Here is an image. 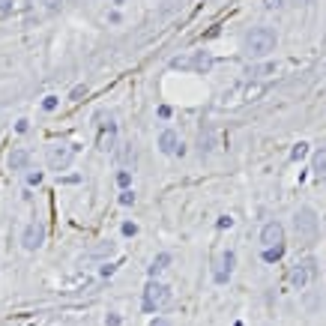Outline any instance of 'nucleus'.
Here are the masks:
<instances>
[{"mask_svg": "<svg viewBox=\"0 0 326 326\" xmlns=\"http://www.w3.org/2000/svg\"><path fill=\"white\" fill-rule=\"evenodd\" d=\"M275 42H278V36H275L272 27H255L252 33H246V39H242V54L252 57V60L269 57L275 51Z\"/></svg>", "mask_w": 326, "mask_h": 326, "instance_id": "f257e3e1", "label": "nucleus"}, {"mask_svg": "<svg viewBox=\"0 0 326 326\" xmlns=\"http://www.w3.org/2000/svg\"><path fill=\"white\" fill-rule=\"evenodd\" d=\"M141 305H144V311H147V314L162 311L165 305H171V288L162 284V281H156V278H150V281H147V288H144V299H141Z\"/></svg>", "mask_w": 326, "mask_h": 326, "instance_id": "f03ea898", "label": "nucleus"}, {"mask_svg": "<svg viewBox=\"0 0 326 326\" xmlns=\"http://www.w3.org/2000/svg\"><path fill=\"white\" fill-rule=\"evenodd\" d=\"M296 233L302 236V239H308V242H314L317 239V230H320V222H317V213L311 210V207H299L296 210Z\"/></svg>", "mask_w": 326, "mask_h": 326, "instance_id": "7ed1b4c3", "label": "nucleus"}, {"mask_svg": "<svg viewBox=\"0 0 326 326\" xmlns=\"http://www.w3.org/2000/svg\"><path fill=\"white\" fill-rule=\"evenodd\" d=\"M75 153H78V147H72V144H51L48 153H45L48 168L51 171H66L72 165V159H75Z\"/></svg>", "mask_w": 326, "mask_h": 326, "instance_id": "20e7f679", "label": "nucleus"}, {"mask_svg": "<svg viewBox=\"0 0 326 326\" xmlns=\"http://www.w3.org/2000/svg\"><path fill=\"white\" fill-rule=\"evenodd\" d=\"M311 278H317V261L314 258H308V261L296 263L294 269H291V275H288V281H291V288H296V291H302Z\"/></svg>", "mask_w": 326, "mask_h": 326, "instance_id": "39448f33", "label": "nucleus"}, {"mask_svg": "<svg viewBox=\"0 0 326 326\" xmlns=\"http://www.w3.org/2000/svg\"><path fill=\"white\" fill-rule=\"evenodd\" d=\"M233 266H236V252H222L216 261H213V281L216 284H228L230 275H233Z\"/></svg>", "mask_w": 326, "mask_h": 326, "instance_id": "423d86ee", "label": "nucleus"}, {"mask_svg": "<svg viewBox=\"0 0 326 326\" xmlns=\"http://www.w3.org/2000/svg\"><path fill=\"white\" fill-rule=\"evenodd\" d=\"M42 242H45V225L42 222H30L24 228V233H21V246L27 252H36V249H42Z\"/></svg>", "mask_w": 326, "mask_h": 326, "instance_id": "0eeeda50", "label": "nucleus"}, {"mask_svg": "<svg viewBox=\"0 0 326 326\" xmlns=\"http://www.w3.org/2000/svg\"><path fill=\"white\" fill-rule=\"evenodd\" d=\"M261 242L263 249H272V246H284V228H281V222H266L261 230Z\"/></svg>", "mask_w": 326, "mask_h": 326, "instance_id": "6e6552de", "label": "nucleus"}, {"mask_svg": "<svg viewBox=\"0 0 326 326\" xmlns=\"http://www.w3.org/2000/svg\"><path fill=\"white\" fill-rule=\"evenodd\" d=\"M159 150H162L165 156H183L186 150H183V144H180V135L174 129H165L159 135Z\"/></svg>", "mask_w": 326, "mask_h": 326, "instance_id": "1a4fd4ad", "label": "nucleus"}, {"mask_svg": "<svg viewBox=\"0 0 326 326\" xmlns=\"http://www.w3.org/2000/svg\"><path fill=\"white\" fill-rule=\"evenodd\" d=\"M27 165H30V150L15 147V150L9 153V168H12V171H24Z\"/></svg>", "mask_w": 326, "mask_h": 326, "instance_id": "9d476101", "label": "nucleus"}, {"mask_svg": "<svg viewBox=\"0 0 326 326\" xmlns=\"http://www.w3.org/2000/svg\"><path fill=\"white\" fill-rule=\"evenodd\" d=\"M114 144H117V126H108V129L99 132V150L102 153H111Z\"/></svg>", "mask_w": 326, "mask_h": 326, "instance_id": "9b49d317", "label": "nucleus"}, {"mask_svg": "<svg viewBox=\"0 0 326 326\" xmlns=\"http://www.w3.org/2000/svg\"><path fill=\"white\" fill-rule=\"evenodd\" d=\"M171 261H174V258H171V255H168V252H159V255H156V258H153V263H150V266H147V272H150V278H156V275H159V272H165V269H168V266H171Z\"/></svg>", "mask_w": 326, "mask_h": 326, "instance_id": "f8f14e48", "label": "nucleus"}, {"mask_svg": "<svg viewBox=\"0 0 326 326\" xmlns=\"http://www.w3.org/2000/svg\"><path fill=\"white\" fill-rule=\"evenodd\" d=\"M210 66H213V57H210V51H195V57H189V69L207 72Z\"/></svg>", "mask_w": 326, "mask_h": 326, "instance_id": "ddd939ff", "label": "nucleus"}, {"mask_svg": "<svg viewBox=\"0 0 326 326\" xmlns=\"http://www.w3.org/2000/svg\"><path fill=\"white\" fill-rule=\"evenodd\" d=\"M311 171H314L317 177H326V144L317 147V153L311 156Z\"/></svg>", "mask_w": 326, "mask_h": 326, "instance_id": "4468645a", "label": "nucleus"}, {"mask_svg": "<svg viewBox=\"0 0 326 326\" xmlns=\"http://www.w3.org/2000/svg\"><path fill=\"white\" fill-rule=\"evenodd\" d=\"M114 255V242H99L87 252V258H111Z\"/></svg>", "mask_w": 326, "mask_h": 326, "instance_id": "2eb2a0df", "label": "nucleus"}, {"mask_svg": "<svg viewBox=\"0 0 326 326\" xmlns=\"http://www.w3.org/2000/svg\"><path fill=\"white\" fill-rule=\"evenodd\" d=\"M272 72H275V66H272V63H263V66H252L246 75H249V78H266V75H272Z\"/></svg>", "mask_w": 326, "mask_h": 326, "instance_id": "dca6fc26", "label": "nucleus"}, {"mask_svg": "<svg viewBox=\"0 0 326 326\" xmlns=\"http://www.w3.org/2000/svg\"><path fill=\"white\" fill-rule=\"evenodd\" d=\"M284 258V246H272V249H263V261L266 263H275Z\"/></svg>", "mask_w": 326, "mask_h": 326, "instance_id": "f3484780", "label": "nucleus"}, {"mask_svg": "<svg viewBox=\"0 0 326 326\" xmlns=\"http://www.w3.org/2000/svg\"><path fill=\"white\" fill-rule=\"evenodd\" d=\"M305 153H308V144H302V141H299L294 150H291V159H294V162H299V159H305Z\"/></svg>", "mask_w": 326, "mask_h": 326, "instance_id": "a211bd4d", "label": "nucleus"}, {"mask_svg": "<svg viewBox=\"0 0 326 326\" xmlns=\"http://www.w3.org/2000/svg\"><path fill=\"white\" fill-rule=\"evenodd\" d=\"M57 105H60V99H57V96H45V99H42V111H48V114H51V111H57Z\"/></svg>", "mask_w": 326, "mask_h": 326, "instance_id": "6ab92c4d", "label": "nucleus"}, {"mask_svg": "<svg viewBox=\"0 0 326 326\" xmlns=\"http://www.w3.org/2000/svg\"><path fill=\"white\" fill-rule=\"evenodd\" d=\"M117 186H120V189H129L132 186V171H120V174H117Z\"/></svg>", "mask_w": 326, "mask_h": 326, "instance_id": "aec40b11", "label": "nucleus"}, {"mask_svg": "<svg viewBox=\"0 0 326 326\" xmlns=\"http://www.w3.org/2000/svg\"><path fill=\"white\" fill-rule=\"evenodd\" d=\"M120 159H123V165H135V150H132V144H126V150L120 153Z\"/></svg>", "mask_w": 326, "mask_h": 326, "instance_id": "412c9836", "label": "nucleus"}, {"mask_svg": "<svg viewBox=\"0 0 326 326\" xmlns=\"http://www.w3.org/2000/svg\"><path fill=\"white\" fill-rule=\"evenodd\" d=\"M120 203H123V207H132V203H135V192H132V189H123V192H120Z\"/></svg>", "mask_w": 326, "mask_h": 326, "instance_id": "4be33fe9", "label": "nucleus"}, {"mask_svg": "<svg viewBox=\"0 0 326 326\" xmlns=\"http://www.w3.org/2000/svg\"><path fill=\"white\" fill-rule=\"evenodd\" d=\"M81 96H87V87H84V84H78V87H72V93H69V99H72V102H78V99Z\"/></svg>", "mask_w": 326, "mask_h": 326, "instance_id": "5701e85b", "label": "nucleus"}, {"mask_svg": "<svg viewBox=\"0 0 326 326\" xmlns=\"http://www.w3.org/2000/svg\"><path fill=\"white\" fill-rule=\"evenodd\" d=\"M123 236H135V233H138V225H135V222H123Z\"/></svg>", "mask_w": 326, "mask_h": 326, "instance_id": "b1692460", "label": "nucleus"}, {"mask_svg": "<svg viewBox=\"0 0 326 326\" xmlns=\"http://www.w3.org/2000/svg\"><path fill=\"white\" fill-rule=\"evenodd\" d=\"M27 183H30V186H39V183H42V171H30V174H27Z\"/></svg>", "mask_w": 326, "mask_h": 326, "instance_id": "393cba45", "label": "nucleus"}, {"mask_svg": "<svg viewBox=\"0 0 326 326\" xmlns=\"http://www.w3.org/2000/svg\"><path fill=\"white\" fill-rule=\"evenodd\" d=\"M120 323H123V317H120V314H114V311L105 317V326H120Z\"/></svg>", "mask_w": 326, "mask_h": 326, "instance_id": "a878e982", "label": "nucleus"}, {"mask_svg": "<svg viewBox=\"0 0 326 326\" xmlns=\"http://www.w3.org/2000/svg\"><path fill=\"white\" fill-rule=\"evenodd\" d=\"M99 272H102V275L108 278V275H114V272H117V263H105V266H102Z\"/></svg>", "mask_w": 326, "mask_h": 326, "instance_id": "bb28decb", "label": "nucleus"}, {"mask_svg": "<svg viewBox=\"0 0 326 326\" xmlns=\"http://www.w3.org/2000/svg\"><path fill=\"white\" fill-rule=\"evenodd\" d=\"M150 326H171V320H168V317H159V314H156V317L150 320Z\"/></svg>", "mask_w": 326, "mask_h": 326, "instance_id": "cd10ccee", "label": "nucleus"}, {"mask_svg": "<svg viewBox=\"0 0 326 326\" xmlns=\"http://www.w3.org/2000/svg\"><path fill=\"white\" fill-rule=\"evenodd\" d=\"M12 6H15V0H0V12H12Z\"/></svg>", "mask_w": 326, "mask_h": 326, "instance_id": "c85d7f7f", "label": "nucleus"}, {"mask_svg": "<svg viewBox=\"0 0 326 326\" xmlns=\"http://www.w3.org/2000/svg\"><path fill=\"white\" fill-rule=\"evenodd\" d=\"M219 228H233V219H230V216H222V219H219Z\"/></svg>", "mask_w": 326, "mask_h": 326, "instance_id": "c756f323", "label": "nucleus"}, {"mask_svg": "<svg viewBox=\"0 0 326 326\" xmlns=\"http://www.w3.org/2000/svg\"><path fill=\"white\" fill-rule=\"evenodd\" d=\"M30 129V123H27V120H18V123H15V132H27Z\"/></svg>", "mask_w": 326, "mask_h": 326, "instance_id": "7c9ffc66", "label": "nucleus"}, {"mask_svg": "<svg viewBox=\"0 0 326 326\" xmlns=\"http://www.w3.org/2000/svg\"><path fill=\"white\" fill-rule=\"evenodd\" d=\"M159 117H162V120L171 117V108H168V105H159Z\"/></svg>", "mask_w": 326, "mask_h": 326, "instance_id": "2f4dec72", "label": "nucleus"}, {"mask_svg": "<svg viewBox=\"0 0 326 326\" xmlns=\"http://www.w3.org/2000/svg\"><path fill=\"white\" fill-rule=\"evenodd\" d=\"M42 3H45L48 9H60V3H63V0H42Z\"/></svg>", "mask_w": 326, "mask_h": 326, "instance_id": "473e14b6", "label": "nucleus"}]
</instances>
